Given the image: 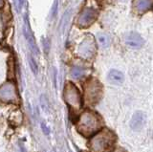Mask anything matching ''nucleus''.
<instances>
[{
    "label": "nucleus",
    "mask_w": 153,
    "mask_h": 152,
    "mask_svg": "<svg viewBox=\"0 0 153 152\" xmlns=\"http://www.w3.org/2000/svg\"><path fill=\"white\" fill-rule=\"evenodd\" d=\"M57 7H59V2H57V0H55V3H54V5H53L52 11H51V18H54L56 16V12H57Z\"/></svg>",
    "instance_id": "f3484780"
},
{
    "label": "nucleus",
    "mask_w": 153,
    "mask_h": 152,
    "mask_svg": "<svg viewBox=\"0 0 153 152\" xmlns=\"http://www.w3.org/2000/svg\"><path fill=\"white\" fill-rule=\"evenodd\" d=\"M146 122V117L145 114L141 111H137L134 113V115L132 116L131 122H130V127L135 131L141 130L142 128L145 126Z\"/></svg>",
    "instance_id": "1a4fd4ad"
},
{
    "label": "nucleus",
    "mask_w": 153,
    "mask_h": 152,
    "mask_svg": "<svg viewBox=\"0 0 153 152\" xmlns=\"http://www.w3.org/2000/svg\"><path fill=\"white\" fill-rule=\"evenodd\" d=\"M115 142L116 135L109 129H102L97 132L90 141V146L93 152H111Z\"/></svg>",
    "instance_id": "f03ea898"
},
{
    "label": "nucleus",
    "mask_w": 153,
    "mask_h": 152,
    "mask_svg": "<svg viewBox=\"0 0 153 152\" xmlns=\"http://www.w3.org/2000/svg\"><path fill=\"white\" fill-rule=\"evenodd\" d=\"M63 99L72 111H79L82 105L79 90L72 82H67L63 89Z\"/></svg>",
    "instance_id": "7ed1b4c3"
},
{
    "label": "nucleus",
    "mask_w": 153,
    "mask_h": 152,
    "mask_svg": "<svg viewBox=\"0 0 153 152\" xmlns=\"http://www.w3.org/2000/svg\"><path fill=\"white\" fill-rule=\"evenodd\" d=\"M29 63H30V67H31L32 71L33 72V74L36 75L37 71H38V66H37V63L36 62L35 59H33L32 56H29Z\"/></svg>",
    "instance_id": "dca6fc26"
},
{
    "label": "nucleus",
    "mask_w": 153,
    "mask_h": 152,
    "mask_svg": "<svg viewBox=\"0 0 153 152\" xmlns=\"http://www.w3.org/2000/svg\"><path fill=\"white\" fill-rule=\"evenodd\" d=\"M115 152H126V150H124V149H122V148H120V149H117Z\"/></svg>",
    "instance_id": "aec40b11"
},
{
    "label": "nucleus",
    "mask_w": 153,
    "mask_h": 152,
    "mask_svg": "<svg viewBox=\"0 0 153 152\" xmlns=\"http://www.w3.org/2000/svg\"><path fill=\"white\" fill-rule=\"evenodd\" d=\"M98 40L100 42V44L102 45L103 48H106V47L109 45V37L107 36V35L105 34H99L98 35Z\"/></svg>",
    "instance_id": "4468645a"
},
{
    "label": "nucleus",
    "mask_w": 153,
    "mask_h": 152,
    "mask_svg": "<svg viewBox=\"0 0 153 152\" xmlns=\"http://www.w3.org/2000/svg\"><path fill=\"white\" fill-rule=\"evenodd\" d=\"M84 74H85L84 69L81 67H78V66L74 67L71 71V75L74 79H81L84 76Z\"/></svg>",
    "instance_id": "ddd939ff"
},
{
    "label": "nucleus",
    "mask_w": 153,
    "mask_h": 152,
    "mask_svg": "<svg viewBox=\"0 0 153 152\" xmlns=\"http://www.w3.org/2000/svg\"><path fill=\"white\" fill-rule=\"evenodd\" d=\"M14 3H16V6L17 7V10L20 12L21 9L23 7V4H24V0H14Z\"/></svg>",
    "instance_id": "a211bd4d"
},
{
    "label": "nucleus",
    "mask_w": 153,
    "mask_h": 152,
    "mask_svg": "<svg viewBox=\"0 0 153 152\" xmlns=\"http://www.w3.org/2000/svg\"><path fill=\"white\" fill-rule=\"evenodd\" d=\"M17 152H26V149L24 145L21 144V142H19L18 144V147H17Z\"/></svg>",
    "instance_id": "6ab92c4d"
},
{
    "label": "nucleus",
    "mask_w": 153,
    "mask_h": 152,
    "mask_svg": "<svg viewBox=\"0 0 153 152\" xmlns=\"http://www.w3.org/2000/svg\"><path fill=\"white\" fill-rule=\"evenodd\" d=\"M108 79L110 80V82L114 84H121L124 80V76L121 71L112 69L108 73Z\"/></svg>",
    "instance_id": "f8f14e48"
},
{
    "label": "nucleus",
    "mask_w": 153,
    "mask_h": 152,
    "mask_svg": "<svg viewBox=\"0 0 153 152\" xmlns=\"http://www.w3.org/2000/svg\"><path fill=\"white\" fill-rule=\"evenodd\" d=\"M69 16H70V10L67 11V12L64 13L63 17H62V20H61V32H62V34H64L65 28H66L67 24H68V18H69Z\"/></svg>",
    "instance_id": "2eb2a0df"
},
{
    "label": "nucleus",
    "mask_w": 153,
    "mask_h": 152,
    "mask_svg": "<svg viewBox=\"0 0 153 152\" xmlns=\"http://www.w3.org/2000/svg\"><path fill=\"white\" fill-rule=\"evenodd\" d=\"M97 11L93 8H85L83 9V11L80 13V15L79 16L78 19V24L80 27H87L91 25L96 17H97Z\"/></svg>",
    "instance_id": "423d86ee"
},
{
    "label": "nucleus",
    "mask_w": 153,
    "mask_h": 152,
    "mask_svg": "<svg viewBox=\"0 0 153 152\" xmlns=\"http://www.w3.org/2000/svg\"><path fill=\"white\" fill-rule=\"evenodd\" d=\"M19 101L16 84L7 82L0 86V102L3 103H17Z\"/></svg>",
    "instance_id": "39448f33"
},
{
    "label": "nucleus",
    "mask_w": 153,
    "mask_h": 152,
    "mask_svg": "<svg viewBox=\"0 0 153 152\" xmlns=\"http://www.w3.org/2000/svg\"><path fill=\"white\" fill-rule=\"evenodd\" d=\"M94 50H95V43L94 40L91 39H84L82 41V43L79 45V54L80 56L85 59L91 58L94 54Z\"/></svg>",
    "instance_id": "0eeeda50"
},
{
    "label": "nucleus",
    "mask_w": 153,
    "mask_h": 152,
    "mask_svg": "<svg viewBox=\"0 0 153 152\" xmlns=\"http://www.w3.org/2000/svg\"><path fill=\"white\" fill-rule=\"evenodd\" d=\"M102 86L97 79H90L84 84V98L85 102L89 105L98 103L102 99Z\"/></svg>",
    "instance_id": "20e7f679"
},
{
    "label": "nucleus",
    "mask_w": 153,
    "mask_h": 152,
    "mask_svg": "<svg viewBox=\"0 0 153 152\" xmlns=\"http://www.w3.org/2000/svg\"><path fill=\"white\" fill-rule=\"evenodd\" d=\"M102 118L93 111H84L79 115L76 122V130L84 137H89L100 130Z\"/></svg>",
    "instance_id": "f257e3e1"
},
{
    "label": "nucleus",
    "mask_w": 153,
    "mask_h": 152,
    "mask_svg": "<svg viewBox=\"0 0 153 152\" xmlns=\"http://www.w3.org/2000/svg\"><path fill=\"white\" fill-rule=\"evenodd\" d=\"M3 7V0H0V9Z\"/></svg>",
    "instance_id": "412c9836"
},
{
    "label": "nucleus",
    "mask_w": 153,
    "mask_h": 152,
    "mask_svg": "<svg viewBox=\"0 0 153 152\" xmlns=\"http://www.w3.org/2000/svg\"><path fill=\"white\" fill-rule=\"evenodd\" d=\"M24 36H25V39L28 42L29 46H30L31 50L35 53L36 55H38L39 54V51H38V48H37V45L35 41V39H33V36L31 33V29L30 27H29V23H28V20L26 18V25L24 26Z\"/></svg>",
    "instance_id": "9d476101"
},
{
    "label": "nucleus",
    "mask_w": 153,
    "mask_h": 152,
    "mask_svg": "<svg viewBox=\"0 0 153 152\" xmlns=\"http://www.w3.org/2000/svg\"><path fill=\"white\" fill-rule=\"evenodd\" d=\"M152 7V0H134V9L139 13H143Z\"/></svg>",
    "instance_id": "9b49d317"
},
{
    "label": "nucleus",
    "mask_w": 153,
    "mask_h": 152,
    "mask_svg": "<svg viewBox=\"0 0 153 152\" xmlns=\"http://www.w3.org/2000/svg\"><path fill=\"white\" fill-rule=\"evenodd\" d=\"M126 43L132 49H139L143 45L145 40L139 34H137L135 32H132L129 33L126 36Z\"/></svg>",
    "instance_id": "6e6552de"
}]
</instances>
